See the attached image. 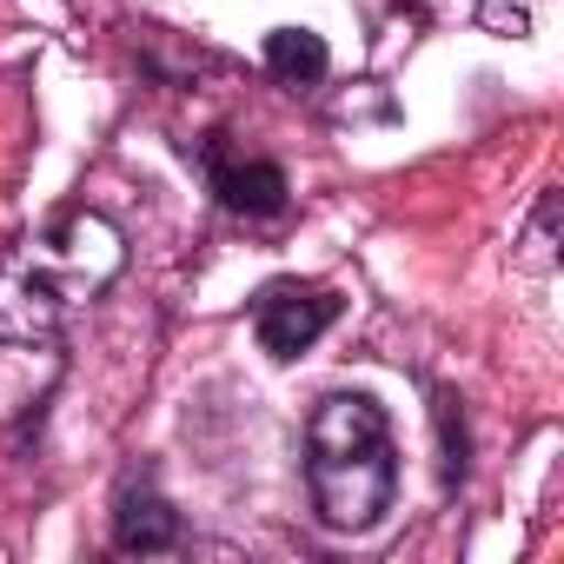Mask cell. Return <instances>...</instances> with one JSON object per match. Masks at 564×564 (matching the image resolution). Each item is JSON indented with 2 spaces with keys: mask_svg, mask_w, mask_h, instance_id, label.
I'll return each mask as SVG.
<instances>
[{
  "mask_svg": "<svg viewBox=\"0 0 564 564\" xmlns=\"http://www.w3.org/2000/svg\"><path fill=\"white\" fill-rule=\"evenodd\" d=\"M127 246L100 213H74L54 239H28L0 259V339L47 346L74 300L100 293L120 272Z\"/></svg>",
  "mask_w": 564,
  "mask_h": 564,
  "instance_id": "6da1fadb",
  "label": "cell"
},
{
  "mask_svg": "<svg viewBox=\"0 0 564 564\" xmlns=\"http://www.w3.org/2000/svg\"><path fill=\"white\" fill-rule=\"evenodd\" d=\"M306 485L333 531H366L399 491L392 425L366 392H333L306 419Z\"/></svg>",
  "mask_w": 564,
  "mask_h": 564,
  "instance_id": "7a4b0ae2",
  "label": "cell"
},
{
  "mask_svg": "<svg viewBox=\"0 0 564 564\" xmlns=\"http://www.w3.org/2000/svg\"><path fill=\"white\" fill-rule=\"evenodd\" d=\"M438 445H445L438 471H445V478H465V425L452 419V399H438Z\"/></svg>",
  "mask_w": 564,
  "mask_h": 564,
  "instance_id": "52a82bcc",
  "label": "cell"
},
{
  "mask_svg": "<svg viewBox=\"0 0 564 564\" xmlns=\"http://www.w3.org/2000/svg\"><path fill=\"white\" fill-rule=\"evenodd\" d=\"M265 67L286 87H313V80H326L333 54H326V41L313 28H279V34H265Z\"/></svg>",
  "mask_w": 564,
  "mask_h": 564,
  "instance_id": "8992f818",
  "label": "cell"
},
{
  "mask_svg": "<svg viewBox=\"0 0 564 564\" xmlns=\"http://www.w3.org/2000/svg\"><path fill=\"white\" fill-rule=\"evenodd\" d=\"M219 199L226 213H246V219H272L286 206V173L272 160H246V166H219Z\"/></svg>",
  "mask_w": 564,
  "mask_h": 564,
  "instance_id": "5b68a950",
  "label": "cell"
},
{
  "mask_svg": "<svg viewBox=\"0 0 564 564\" xmlns=\"http://www.w3.org/2000/svg\"><path fill=\"white\" fill-rule=\"evenodd\" d=\"M333 319H339V300L326 286H300V279H279V286H265L259 306H252V333H259V346L272 359H300Z\"/></svg>",
  "mask_w": 564,
  "mask_h": 564,
  "instance_id": "3957f363",
  "label": "cell"
},
{
  "mask_svg": "<svg viewBox=\"0 0 564 564\" xmlns=\"http://www.w3.org/2000/svg\"><path fill=\"white\" fill-rule=\"evenodd\" d=\"M531 21V0H485V28L491 34H524Z\"/></svg>",
  "mask_w": 564,
  "mask_h": 564,
  "instance_id": "ba28073f",
  "label": "cell"
},
{
  "mask_svg": "<svg viewBox=\"0 0 564 564\" xmlns=\"http://www.w3.org/2000/svg\"><path fill=\"white\" fill-rule=\"evenodd\" d=\"M173 538H180V511H173L160 491L127 485V491H120V511H113V544H120V551H166Z\"/></svg>",
  "mask_w": 564,
  "mask_h": 564,
  "instance_id": "277c9868",
  "label": "cell"
}]
</instances>
